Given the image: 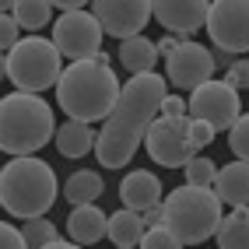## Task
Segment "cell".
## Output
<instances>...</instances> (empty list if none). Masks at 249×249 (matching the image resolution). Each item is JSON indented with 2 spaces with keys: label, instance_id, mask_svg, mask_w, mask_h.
<instances>
[{
  "label": "cell",
  "instance_id": "cell-1",
  "mask_svg": "<svg viewBox=\"0 0 249 249\" xmlns=\"http://www.w3.org/2000/svg\"><path fill=\"white\" fill-rule=\"evenodd\" d=\"M165 95H169V85H165V77L155 74V71L134 74L126 85H120L116 106L102 120V130L95 134L98 165H106V169H123V165L134 161L147 126L158 120V109H161Z\"/></svg>",
  "mask_w": 249,
  "mask_h": 249
},
{
  "label": "cell",
  "instance_id": "cell-2",
  "mask_svg": "<svg viewBox=\"0 0 249 249\" xmlns=\"http://www.w3.org/2000/svg\"><path fill=\"white\" fill-rule=\"evenodd\" d=\"M120 81L112 67H102L95 60H74L56 77V102L67 112V120L77 123H98L116 106Z\"/></svg>",
  "mask_w": 249,
  "mask_h": 249
},
{
  "label": "cell",
  "instance_id": "cell-3",
  "mask_svg": "<svg viewBox=\"0 0 249 249\" xmlns=\"http://www.w3.org/2000/svg\"><path fill=\"white\" fill-rule=\"evenodd\" d=\"M56 116L42 95L11 91L0 98V151L11 158L36 155L53 141Z\"/></svg>",
  "mask_w": 249,
  "mask_h": 249
},
{
  "label": "cell",
  "instance_id": "cell-4",
  "mask_svg": "<svg viewBox=\"0 0 249 249\" xmlns=\"http://www.w3.org/2000/svg\"><path fill=\"white\" fill-rule=\"evenodd\" d=\"M60 182L53 165H46L36 155L25 158H11L4 169H0V207H4L11 218H46V211L56 204Z\"/></svg>",
  "mask_w": 249,
  "mask_h": 249
},
{
  "label": "cell",
  "instance_id": "cell-5",
  "mask_svg": "<svg viewBox=\"0 0 249 249\" xmlns=\"http://www.w3.org/2000/svg\"><path fill=\"white\" fill-rule=\"evenodd\" d=\"M225 214V204L211 193V186L182 182L169 196H161V228H169L182 246H200L214 235Z\"/></svg>",
  "mask_w": 249,
  "mask_h": 249
},
{
  "label": "cell",
  "instance_id": "cell-6",
  "mask_svg": "<svg viewBox=\"0 0 249 249\" xmlns=\"http://www.w3.org/2000/svg\"><path fill=\"white\" fill-rule=\"evenodd\" d=\"M4 63H7V81L18 91H28V95H42L46 88H53L60 71H63V56L42 36L18 39L7 49Z\"/></svg>",
  "mask_w": 249,
  "mask_h": 249
},
{
  "label": "cell",
  "instance_id": "cell-7",
  "mask_svg": "<svg viewBox=\"0 0 249 249\" xmlns=\"http://www.w3.org/2000/svg\"><path fill=\"white\" fill-rule=\"evenodd\" d=\"M141 144H144V151L151 155V161L165 165V169H182L193 155H200L193 147L186 116H158V120L147 126Z\"/></svg>",
  "mask_w": 249,
  "mask_h": 249
},
{
  "label": "cell",
  "instance_id": "cell-8",
  "mask_svg": "<svg viewBox=\"0 0 249 249\" xmlns=\"http://www.w3.org/2000/svg\"><path fill=\"white\" fill-rule=\"evenodd\" d=\"M186 116L190 120H200L207 123L214 134H225L242 116V98L239 91L228 85V81H204L190 91V102H186Z\"/></svg>",
  "mask_w": 249,
  "mask_h": 249
},
{
  "label": "cell",
  "instance_id": "cell-9",
  "mask_svg": "<svg viewBox=\"0 0 249 249\" xmlns=\"http://www.w3.org/2000/svg\"><path fill=\"white\" fill-rule=\"evenodd\" d=\"M204 28L218 53L239 56L249 49V0H211Z\"/></svg>",
  "mask_w": 249,
  "mask_h": 249
},
{
  "label": "cell",
  "instance_id": "cell-10",
  "mask_svg": "<svg viewBox=\"0 0 249 249\" xmlns=\"http://www.w3.org/2000/svg\"><path fill=\"white\" fill-rule=\"evenodd\" d=\"M102 28L91 18V11H60V18L53 21V42L60 56L74 60H91L102 49Z\"/></svg>",
  "mask_w": 249,
  "mask_h": 249
},
{
  "label": "cell",
  "instance_id": "cell-11",
  "mask_svg": "<svg viewBox=\"0 0 249 249\" xmlns=\"http://www.w3.org/2000/svg\"><path fill=\"white\" fill-rule=\"evenodd\" d=\"M214 49L193 42V39H182L169 56H165V85L182 88V91H193L196 85L214 77Z\"/></svg>",
  "mask_w": 249,
  "mask_h": 249
},
{
  "label": "cell",
  "instance_id": "cell-12",
  "mask_svg": "<svg viewBox=\"0 0 249 249\" xmlns=\"http://www.w3.org/2000/svg\"><path fill=\"white\" fill-rule=\"evenodd\" d=\"M91 18L98 21L102 36H112L123 42L147 28L151 0H91Z\"/></svg>",
  "mask_w": 249,
  "mask_h": 249
},
{
  "label": "cell",
  "instance_id": "cell-13",
  "mask_svg": "<svg viewBox=\"0 0 249 249\" xmlns=\"http://www.w3.org/2000/svg\"><path fill=\"white\" fill-rule=\"evenodd\" d=\"M211 0H151V18L176 39H190L193 32L204 28Z\"/></svg>",
  "mask_w": 249,
  "mask_h": 249
},
{
  "label": "cell",
  "instance_id": "cell-14",
  "mask_svg": "<svg viewBox=\"0 0 249 249\" xmlns=\"http://www.w3.org/2000/svg\"><path fill=\"white\" fill-rule=\"evenodd\" d=\"M120 200L126 211H137L144 214L147 207H155L161 204V179L155 172H147V169H134V172H126L123 182H120Z\"/></svg>",
  "mask_w": 249,
  "mask_h": 249
},
{
  "label": "cell",
  "instance_id": "cell-15",
  "mask_svg": "<svg viewBox=\"0 0 249 249\" xmlns=\"http://www.w3.org/2000/svg\"><path fill=\"white\" fill-rule=\"evenodd\" d=\"M106 221L109 214L98 204H77L67 218V235L74 246H95L106 239Z\"/></svg>",
  "mask_w": 249,
  "mask_h": 249
},
{
  "label": "cell",
  "instance_id": "cell-16",
  "mask_svg": "<svg viewBox=\"0 0 249 249\" xmlns=\"http://www.w3.org/2000/svg\"><path fill=\"white\" fill-rule=\"evenodd\" d=\"M211 193L228 207H246V200H249V165L246 161L221 165V169L214 172Z\"/></svg>",
  "mask_w": 249,
  "mask_h": 249
},
{
  "label": "cell",
  "instance_id": "cell-17",
  "mask_svg": "<svg viewBox=\"0 0 249 249\" xmlns=\"http://www.w3.org/2000/svg\"><path fill=\"white\" fill-rule=\"evenodd\" d=\"M53 144H56V151L63 158H85L88 151H95V130H91V123L67 120L53 134Z\"/></svg>",
  "mask_w": 249,
  "mask_h": 249
},
{
  "label": "cell",
  "instance_id": "cell-18",
  "mask_svg": "<svg viewBox=\"0 0 249 249\" xmlns=\"http://www.w3.org/2000/svg\"><path fill=\"white\" fill-rule=\"evenodd\" d=\"M144 221L137 211H112L109 221H106V239H112V249H134L144 235Z\"/></svg>",
  "mask_w": 249,
  "mask_h": 249
},
{
  "label": "cell",
  "instance_id": "cell-19",
  "mask_svg": "<svg viewBox=\"0 0 249 249\" xmlns=\"http://www.w3.org/2000/svg\"><path fill=\"white\" fill-rule=\"evenodd\" d=\"M120 63L130 74H147V71H155V63H158V49L144 32L141 36H130V39L120 42Z\"/></svg>",
  "mask_w": 249,
  "mask_h": 249
},
{
  "label": "cell",
  "instance_id": "cell-20",
  "mask_svg": "<svg viewBox=\"0 0 249 249\" xmlns=\"http://www.w3.org/2000/svg\"><path fill=\"white\" fill-rule=\"evenodd\" d=\"M211 239L218 242V249H249V214H246V207H231L228 214H221V221H218Z\"/></svg>",
  "mask_w": 249,
  "mask_h": 249
},
{
  "label": "cell",
  "instance_id": "cell-21",
  "mask_svg": "<svg viewBox=\"0 0 249 249\" xmlns=\"http://www.w3.org/2000/svg\"><path fill=\"white\" fill-rule=\"evenodd\" d=\"M102 193H106V182H102V176L95 169H77L74 176H67V182H63V196H67L74 207L77 204H95Z\"/></svg>",
  "mask_w": 249,
  "mask_h": 249
},
{
  "label": "cell",
  "instance_id": "cell-22",
  "mask_svg": "<svg viewBox=\"0 0 249 249\" xmlns=\"http://www.w3.org/2000/svg\"><path fill=\"white\" fill-rule=\"evenodd\" d=\"M11 18H14V25H18L21 32L36 36L39 28H46L49 21H53V7H49V0H14Z\"/></svg>",
  "mask_w": 249,
  "mask_h": 249
},
{
  "label": "cell",
  "instance_id": "cell-23",
  "mask_svg": "<svg viewBox=\"0 0 249 249\" xmlns=\"http://www.w3.org/2000/svg\"><path fill=\"white\" fill-rule=\"evenodd\" d=\"M21 239H25V246L28 249H42V246H49L53 239H60V228L49 221V218H28V221H21Z\"/></svg>",
  "mask_w": 249,
  "mask_h": 249
},
{
  "label": "cell",
  "instance_id": "cell-24",
  "mask_svg": "<svg viewBox=\"0 0 249 249\" xmlns=\"http://www.w3.org/2000/svg\"><path fill=\"white\" fill-rule=\"evenodd\" d=\"M182 172H186V182H190V186H211L218 165H214L211 158H204V155H193L186 165H182Z\"/></svg>",
  "mask_w": 249,
  "mask_h": 249
},
{
  "label": "cell",
  "instance_id": "cell-25",
  "mask_svg": "<svg viewBox=\"0 0 249 249\" xmlns=\"http://www.w3.org/2000/svg\"><path fill=\"white\" fill-rule=\"evenodd\" d=\"M141 249H182V242L172 235L169 228H161V225H155V228H144V235H141V242H137Z\"/></svg>",
  "mask_w": 249,
  "mask_h": 249
},
{
  "label": "cell",
  "instance_id": "cell-26",
  "mask_svg": "<svg viewBox=\"0 0 249 249\" xmlns=\"http://www.w3.org/2000/svg\"><path fill=\"white\" fill-rule=\"evenodd\" d=\"M228 144H231L235 161H246V151H249V120H246V112L228 126Z\"/></svg>",
  "mask_w": 249,
  "mask_h": 249
},
{
  "label": "cell",
  "instance_id": "cell-27",
  "mask_svg": "<svg viewBox=\"0 0 249 249\" xmlns=\"http://www.w3.org/2000/svg\"><path fill=\"white\" fill-rule=\"evenodd\" d=\"M21 39V28L14 25L11 14H0V53H7V49Z\"/></svg>",
  "mask_w": 249,
  "mask_h": 249
},
{
  "label": "cell",
  "instance_id": "cell-28",
  "mask_svg": "<svg viewBox=\"0 0 249 249\" xmlns=\"http://www.w3.org/2000/svg\"><path fill=\"white\" fill-rule=\"evenodd\" d=\"M225 81H228V85L235 88V91H242V88L249 85V63H246L242 56H239V60H231V63H228V77H225Z\"/></svg>",
  "mask_w": 249,
  "mask_h": 249
},
{
  "label": "cell",
  "instance_id": "cell-29",
  "mask_svg": "<svg viewBox=\"0 0 249 249\" xmlns=\"http://www.w3.org/2000/svg\"><path fill=\"white\" fill-rule=\"evenodd\" d=\"M0 249H28L25 239H21V231L11 221H0Z\"/></svg>",
  "mask_w": 249,
  "mask_h": 249
},
{
  "label": "cell",
  "instance_id": "cell-30",
  "mask_svg": "<svg viewBox=\"0 0 249 249\" xmlns=\"http://www.w3.org/2000/svg\"><path fill=\"white\" fill-rule=\"evenodd\" d=\"M186 120H190V116H186ZM190 137H193V147H196V151H200V147H207L214 137H218V134H214V130L207 126V123H200V120H190Z\"/></svg>",
  "mask_w": 249,
  "mask_h": 249
},
{
  "label": "cell",
  "instance_id": "cell-31",
  "mask_svg": "<svg viewBox=\"0 0 249 249\" xmlns=\"http://www.w3.org/2000/svg\"><path fill=\"white\" fill-rule=\"evenodd\" d=\"M158 116H186V102H182L179 95H165V98H161Z\"/></svg>",
  "mask_w": 249,
  "mask_h": 249
},
{
  "label": "cell",
  "instance_id": "cell-32",
  "mask_svg": "<svg viewBox=\"0 0 249 249\" xmlns=\"http://www.w3.org/2000/svg\"><path fill=\"white\" fill-rule=\"evenodd\" d=\"M91 0H49V7H60V11H85Z\"/></svg>",
  "mask_w": 249,
  "mask_h": 249
},
{
  "label": "cell",
  "instance_id": "cell-33",
  "mask_svg": "<svg viewBox=\"0 0 249 249\" xmlns=\"http://www.w3.org/2000/svg\"><path fill=\"white\" fill-rule=\"evenodd\" d=\"M179 42H182V39H176V36H165L161 42H155V49H158V56H161V53H165V56H169V53H172V49H176Z\"/></svg>",
  "mask_w": 249,
  "mask_h": 249
},
{
  "label": "cell",
  "instance_id": "cell-34",
  "mask_svg": "<svg viewBox=\"0 0 249 249\" xmlns=\"http://www.w3.org/2000/svg\"><path fill=\"white\" fill-rule=\"evenodd\" d=\"M42 249H85V246H74V242H63V239H53L49 246H42Z\"/></svg>",
  "mask_w": 249,
  "mask_h": 249
},
{
  "label": "cell",
  "instance_id": "cell-35",
  "mask_svg": "<svg viewBox=\"0 0 249 249\" xmlns=\"http://www.w3.org/2000/svg\"><path fill=\"white\" fill-rule=\"evenodd\" d=\"M11 7H14V0H0V14H11Z\"/></svg>",
  "mask_w": 249,
  "mask_h": 249
},
{
  "label": "cell",
  "instance_id": "cell-36",
  "mask_svg": "<svg viewBox=\"0 0 249 249\" xmlns=\"http://www.w3.org/2000/svg\"><path fill=\"white\" fill-rule=\"evenodd\" d=\"M4 56H7V53H0V81L7 77V63H4Z\"/></svg>",
  "mask_w": 249,
  "mask_h": 249
}]
</instances>
